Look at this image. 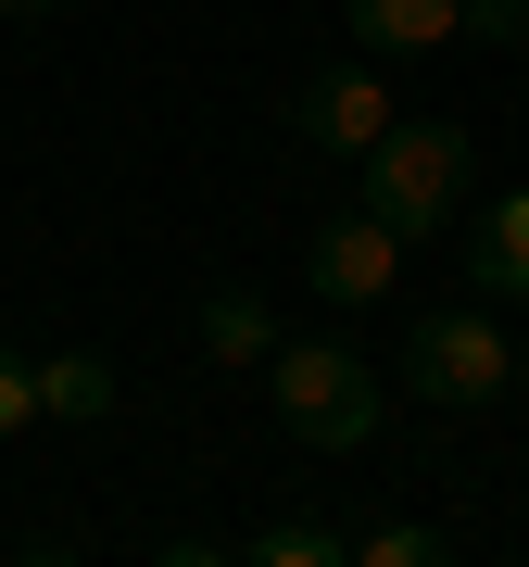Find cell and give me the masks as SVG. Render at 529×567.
Segmentation results:
<instances>
[{
  "instance_id": "2",
  "label": "cell",
  "mask_w": 529,
  "mask_h": 567,
  "mask_svg": "<svg viewBox=\"0 0 529 567\" xmlns=\"http://www.w3.org/2000/svg\"><path fill=\"white\" fill-rule=\"evenodd\" d=\"M467 177H479L467 126H442V114H404V126H391V140L366 152V215H391L404 240H442V227L467 215Z\"/></svg>"
},
{
  "instance_id": "8",
  "label": "cell",
  "mask_w": 529,
  "mask_h": 567,
  "mask_svg": "<svg viewBox=\"0 0 529 567\" xmlns=\"http://www.w3.org/2000/svg\"><path fill=\"white\" fill-rule=\"evenodd\" d=\"M189 328H203V353L240 365V379H264V353H278V316H264L252 290H203V316H189Z\"/></svg>"
},
{
  "instance_id": "14",
  "label": "cell",
  "mask_w": 529,
  "mask_h": 567,
  "mask_svg": "<svg viewBox=\"0 0 529 567\" xmlns=\"http://www.w3.org/2000/svg\"><path fill=\"white\" fill-rule=\"evenodd\" d=\"M0 13H51V0H0Z\"/></svg>"
},
{
  "instance_id": "3",
  "label": "cell",
  "mask_w": 529,
  "mask_h": 567,
  "mask_svg": "<svg viewBox=\"0 0 529 567\" xmlns=\"http://www.w3.org/2000/svg\"><path fill=\"white\" fill-rule=\"evenodd\" d=\"M391 379H404L416 404H442V416H479V404L517 391V341L491 328V303L467 290V303H442V316L404 328V365H391Z\"/></svg>"
},
{
  "instance_id": "6",
  "label": "cell",
  "mask_w": 529,
  "mask_h": 567,
  "mask_svg": "<svg viewBox=\"0 0 529 567\" xmlns=\"http://www.w3.org/2000/svg\"><path fill=\"white\" fill-rule=\"evenodd\" d=\"M341 13H353V51L366 63H428V51L467 39V0H341Z\"/></svg>"
},
{
  "instance_id": "5",
  "label": "cell",
  "mask_w": 529,
  "mask_h": 567,
  "mask_svg": "<svg viewBox=\"0 0 529 567\" xmlns=\"http://www.w3.org/2000/svg\"><path fill=\"white\" fill-rule=\"evenodd\" d=\"M290 126H303L315 152L366 164L391 126H404V102H391V76H366V63H328V76H303V89H290Z\"/></svg>"
},
{
  "instance_id": "7",
  "label": "cell",
  "mask_w": 529,
  "mask_h": 567,
  "mask_svg": "<svg viewBox=\"0 0 529 567\" xmlns=\"http://www.w3.org/2000/svg\"><path fill=\"white\" fill-rule=\"evenodd\" d=\"M467 290H479V303H529V189H491V203H479Z\"/></svg>"
},
{
  "instance_id": "15",
  "label": "cell",
  "mask_w": 529,
  "mask_h": 567,
  "mask_svg": "<svg viewBox=\"0 0 529 567\" xmlns=\"http://www.w3.org/2000/svg\"><path fill=\"white\" fill-rule=\"evenodd\" d=\"M517 391H529V341H517Z\"/></svg>"
},
{
  "instance_id": "1",
  "label": "cell",
  "mask_w": 529,
  "mask_h": 567,
  "mask_svg": "<svg viewBox=\"0 0 529 567\" xmlns=\"http://www.w3.org/2000/svg\"><path fill=\"white\" fill-rule=\"evenodd\" d=\"M264 416H278L303 454H366L378 416H391V391L366 379V353H341V341H278L264 353Z\"/></svg>"
},
{
  "instance_id": "10",
  "label": "cell",
  "mask_w": 529,
  "mask_h": 567,
  "mask_svg": "<svg viewBox=\"0 0 529 567\" xmlns=\"http://www.w3.org/2000/svg\"><path fill=\"white\" fill-rule=\"evenodd\" d=\"M252 567H353V529H328V517H278V529H252Z\"/></svg>"
},
{
  "instance_id": "13",
  "label": "cell",
  "mask_w": 529,
  "mask_h": 567,
  "mask_svg": "<svg viewBox=\"0 0 529 567\" xmlns=\"http://www.w3.org/2000/svg\"><path fill=\"white\" fill-rule=\"evenodd\" d=\"M467 25H479V39H505V51H517V39H529V0H467Z\"/></svg>"
},
{
  "instance_id": "11",
  "label": "cell",
  "mask_w": 529,
  "mask_h": 567,
  "mask_svg": "<svg viewBox=\"0 0 529 567\" xmlns=\"http://www.w3.org/2000/svg\"><path fill=\"white\" fill-rule=\"evenodd\" d=\"M454 555V529H428V517H404V529H353V567H442Z\"/></svg>"
},
{
  "instance_id": "4",
  "label": "cell",
  "mask_w": 529,
  "mask_h": 567,
  "mask_svg": "<svg viewBox=\"0 0 529 567\" xmlns=\"http://www.w3.org/2000/svg\"><path fill=\"white\" fill-rule=\"evenodd\" d=\"M404 252H416L404 227L353 203V215H328L315 240H303V290H315V303H378V290L404 278Z\"/></svg>"
},
{
  "instance_id": "9",
  "label": "cell",
  "mask_w": 529,
  "mask_h": 567,
  "mask_svg": "<svg viewBox=\"0 0 529 567\" xmlns=\"http://www.w3.org/2000/svg\"><path fill=\"white\" fill-rule=\"evenodd\" d=\"M39 416H76V429L114 416V365H102V353H51V365H39Z\"/></svg>"
},
{
  "instance_id": "12",
  "label": "cell",
  "mask_w": 529,
  "mask_h": 567,
  "mask_svg": "<svg viewBox=\"0 0 529 567\" xmlns=\"http://www.w3.org/2000/svg\"><path fill=\"white\" fill-rule=\"evenodd\" d=\"M25 429H39V365L0 341V442H25Z\"/></svg>"
}]
</instances>
